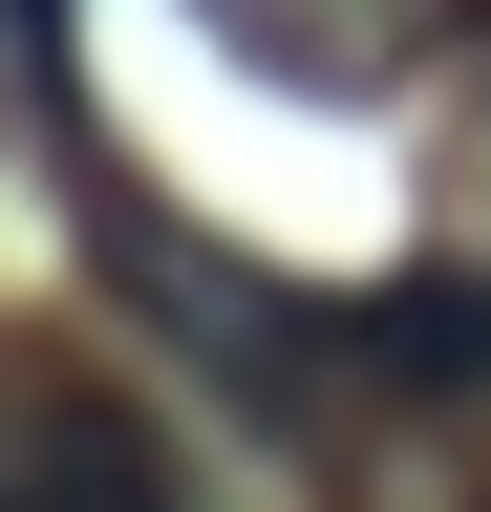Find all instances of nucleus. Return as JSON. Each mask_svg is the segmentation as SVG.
<instances>
[{"label": "nucleus", "mask_w": 491, "mask_h": 512, "mask_svg": "<svg viewBox=\"0 0 491 512\" xmlns=\"http://www.w3.org/2000/svg\"><path fill=\"white\" fill-rule=\"evenodd\" d=\"M0 512H214L171 470V427H129L107 384H22L0 406Z\"/></svg>", "instance_id": "1"}, {"label": "nucleus", "mask_w": 491, "mask_h": 512, "mask_svg": "<svg viewBox=\"0 0 491 512\" xmlns=\"http://www.w3.org/2000/svg\"><path fill=\"white\" fill-rule=\"evenodd\" d=\"M342 320H363L385 406H491V278H406V299H342Z\"/></svg>", "instance_id": "2"}, {"label": "nucleus", "mask_w": 491, "mask_h": 512, "mask_svg": "<svg viewBox=\"0 0 491 512\" xmlns=\"http://www.w3.org/2000/svg\"><path fill=\"white\" fill-rule=\"evenodd\" d=\"M214 22L257 43L278 86H385V64H406L427 22H449V0H214Z\"/></svg>", "instance_id": "3"}]
</instances>
